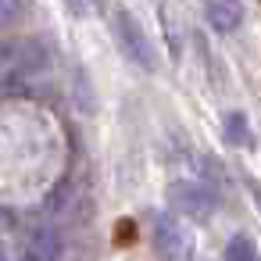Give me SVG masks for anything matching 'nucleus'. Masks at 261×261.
<instances>
[{"instance_id": "0eeeda50", "label": "nucleus", "mask_w": 261, "mask_h": 261, "mask_svg": "<svg viewBox=\"0 0 261 261\" xmlns=\"http://www.w3.org/2000/svg\"><path fill=\"white\" fill-rule=\"evenodd\" d=\"M222 136H225V143L236 147V150H250V147H254V129H250V118H247L243 111H229V115L222 118Z\"/></svg>"}, {"instance_id": "423d86ee", "label": "nucleus", "mask_w": 261, "mask_h": 261, "mask_svg": "<svg viewBox=\"0 0 261 261\" xmlns=\"http://www.w3.org/2000/svg\"><path fill=\"white\" fill-rule=\"evenodd\" d=\"M204 18L215 33H232L243 22V4L240 0H204Z\"/></svg>"}, {"instance_id": "9b49d317", "label": "nucleus", "mask_w": 261, "mask_h": 261, "mask_svg": "<svg viewBox=\"0 0 261 261\" xmlns=\"http://www.w3.org/2000/svg\"><path fill=\"white\" fill-rule=\"evenodd\" d=\"M0 261H11V257H8V250H4V243H0Z\"/></svg>"}, {"instance_id": "f03ea898", "label": "nucleus", "mask_w": 261, "mask_h": 261, "mask_svg": "<svg viewBox=\"0 0 261 261\" xmlns=\"http://www.w3.org/2000/svg\"><path fill=\"white\" fill-rule=\"evenodd\" d=\"M47 65H50V54L40 40H0V72L40 75Z\"/></svg>"}, {"instance_id": "f8f14e48", "label": "nucleus", "mask_w": 261, "mask_h": 261, "mask_svg": "<svg viewBox=\"0 0 261 261\" xmlns=\"http://www.w3.org/2000/svg\"><path fill=\"white\" fill-rule=\"evenodd\" d=\"M254 197H257V207H261V186H254Z\"/></svg>"}, {"instance_id": "20e7f679", "label": "nucleus", "mask_w": 261, "mask_h": 261, "mask_svg": "<svg viewBox=\"0 0 261 261\" xmlns=\"http://www.w3.org/2000/svg\"><path fill=\"white\" fill-rule=\"evenodd\" d=\"M168 204L175 215L182 218H193V222H207L211 211H215V193L193 179H175L168 186Z\"/></svg>"}, {"instance_id": "39448f33", "label": "nucleus", "mask_w": 261, "mask_h": 261, "mask_svg": "<svg viewBox=\"0 0 261 261\" xmlns=\"http://www.w3.org/2000/svg\"><path fill=\"white\" fill-rule=\"evenodd\" d=\"M18 254L22 261H61L65 254V240L54 225L47 222H33L22 229V240H18Z\"/></svg>"}, {"instance_id": "f257e3e1", "label": "nucleus", "mask_w": 261, "mask_h": 261, "mask_svg": "<svg viewBox=\"0 0 261 261\" xmlns=\"http://www.w3.org/2000/svg\"><path fill=\"white\" fill-rule=\"evenodd\" d=\"M111 33H115L118 50H122L136 68L154 72V43H150V36L143 33V25L136 22V15H133V11L115 8V15H111Z\"/></svg>"}, {"instance_id": "9d476101", "label": "nucleus", "mask_w": 261, "mask_h": 261, "mask_svg": "<svg viewBox=\"0 0 261 261\" xmlns=\"http://www.w3.org/2000/svg\"><path fill=\"white\" fill-rule=\"evenodd\" d=\"M25 18V0H0V29Z\"/></svg>"}, {"instance_id": "1a4fd4ad", "label": "nucleus", "mask_w": 261, "mask_h": 261, "mask_svg": "<svg viewBox=\"0 0 261 261\" xmlns=\"http://www.w3.org/2000/svg\"><path fill=\"white\" fill-rule=\"evenodd\" d=\"M161 22H165V36H168V47H172V54L179 58V50H182V36H179V25H175V8L168 4H161Z\"/></svg>"}, {"instance_id": "7ed1b4c3", "label": "nucleus", "mask_w": 261, "mask_h": 261, "mask_svg": "<svg viewBox=\"0 0 261 261\" xmlns=\"http://www.w3.org/2000/svg\"><path fill=\"white\" fill-rule=\"evenodd\" d=\"M150 247H154V254L161 261H190V250H193L190 232L168 211L154 215V222H150Z\"/></svg>"}, {"instance_id": "6e6552de", "label": "nucleus", "mask_w": 261, "mask_h": 261, "mask_svg": "<svg viewBox=\"0 0 261 261\" xmlns=\"http://www.w3.org/2000/svg\"><path fill=\"white\" fill-rule=\"evenodd\" d=\"M222 261H261V254H257V243H254L247 232H236V236L225 243Z\"/></svg>"}]
</instances>
